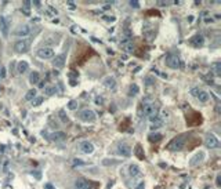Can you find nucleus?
<instances>
[{"label":"nucleus","instance_id":"obj_1","mask_svg":"<svg viewBox=\"0 0 221 189\" xmlns=\"http://www.w3.org/2000/svg\"><path fill=\"white\" fill-rule=\"evenodd\" d=\"M143 111H144V115L148 116L151 120L158 118V105L155 102H145L143 105Z\"/></svg>","mask_w":221,"mask_h":189},{"label":"nucleus","instance_id":"obj_2","mask_svg":"<svg viewBox=\"0 0 221 189\" xmlns=\"http://www.w3.org/2000/svg\"><path fill=\"white\" fill-rule=\"evenodd\" d=\"M79 119L82 121H86V123H93L97 119V115L94 113V111H91V109H83V111L79 112Z\"/></svg>","mask_w":221,"mask_h":189},{"label":"nucleus","instance_id":"obj_3","mask_svg":"<svg viewBox=\"0 0 221 189\" xmlns=\"http://www.w3.org/2000/svg\"><path fill=\"white\" fill-rule=\"evenodd\" d=\"M185 140H187V135H180V137L174 138L171 142L169 143V149L170 150H181L185 145Z\"/></svg>","mask_w":221,"mask_h":189},{"label":"nucleus","instance_id":"obj_4","mask_svg":"<svg viewBox=\"0 0 221 189\" xmlns=\"http://www.w3.org/2000/svg\"><path fill=\"white\" fill-rule=\"evenodd\" d=\"M37 57L42 59H50L54 57V50H53L50 46L40 47V49L37 50Z\"/></svg>","mask_w":221,"mask_h":189},{"label":"nucleus","instance_id":"obj_5","mask_svg":"<svg viewBox=\"0 0 221 189\" xmlns=\"http://www.w3.org/2000/svg\"><path fill=\"white\" fill-rule=\"evenodd\" d=\"M30 32H32V28H30L29 25L24 24V25L17 26L15 30H14V35L18 36V37H26V36L30 35Z\"/></svg>","mask_w":221,"mask_h":189},{"label":"nucleus","instance_id":"obj_6","mask_svg":"<svg viewBox=\"0 0 221 189\" xmlns=\"http://www.w3.org/2000/svg\"><path fill=\"white\" fill-rule=\"evenodd\" d=\"M165 62H166V65L169 66V68H171V69H178L180 66H181L180 58L177 55H173V54H170V55L166 57Z\"/></svg>","mask_w":221,"mask_h":189},{"label":"nucleus","instance_id":"obj_7","mask_svg":"<svg viewBox=\"0 0 221 189\" xmlns=\"http://www.w3.org/2000/svg\"><path fill=\"white\" fill-rule=\"evenodd\" d=\"M205 145L209 149H216V148L220 146V142H218L217 137L213 135V134H207L205 137Z\"/></svg>","mask_w":221,"mask_h":189},{"label":"nucleus","instance_id":"obj_8","mask_svg":"<svg viewBox=\"0 0 221 189\" xmlns=\"http://www.w3.org/2000/svg\"><path fill=\"white\" fill-rule=\"evenodd\" d=\"M191 94L194 95V97H196L200 102H207L209 101V94L206 91H203V90H200V88L198 87H194L191 90Z\"/></svg>","mask_w":221,"mask_h":189},{"label":"nucleus","instance_id":"obj_9","mask_svg":"<svg viewBox=\"0 0 221 189\" xmlns=\"http://www.w3.org/2000/svg\"><path fill=\"white\" fill-rule=\"evenodd\" d=\"M8 30H10V21L7 20L4 15H0V32L4 37L8 36Z\"/></svg>","mask_w":221,"mask_h":189},{"label":"nucleus","instance_id":"obj_10","mask_svg":"<svg viewBox=\"0 0 221 189\" xmlns=\"http://www.w3.org/2000/svg\"><path fill=\"white\" fill-rule=\"evenodd\" d=\"M14 50H15V52H18V54H24V52H26L29 50V43L24 39L18 40V42L14 44Z\"/></svg>","mask_w":221,"mask_h":189},{"label":"nucleus","instance_id":"obj_11","mask_svg":"<svg viewBox=\"0 0 221 189\" xmlns=\"http://www.w3.org/2000/svg\"><path fill=\"white\" fill-rule=\"evenodd\" d=\"M116 152L119 155H122V156H126V157H129L131 155V148L127 145L126 142H120L119 145H117V149H116Z\"/></svg>","mask_w":221,"mask_h":189},{"label":"nucleus","instance_id":"obj_12","mask_svg":"<svg viewBox=\"0 0 221 189\" xmlns=\"http://www.w3.org/2000/svg\"><path fill=\"white\" fill-rule=\"evenodd\" d=\"M73 189H91V184L85 178H78L73 182Z\"/></svg>","mask_w":221,"mask_h":189},{"label":"nucleus","instance_id":"obj_13","mask_svg":"<svg viewBox=\"0 0 221 189\" xmlns=\"http://www.w3.org/2000/svg\"><path fill=\"white\" fill-rule=\"evenodd\" d=\"M79 148H80L82 153H86V155H90V153L94 152V145H93L91 142H88V141H83V142H80Z\"/></svg>","mask_w":221,"mask_h":189},{"label":"nucleus","instance_id":"obj_14","mask_svg":"<svg viewBox=\"0 0 221 189\" xmlns=\"http://www.w3.org/2000/svg\"><path fill=\"white\" fill-rule=\"evenodd\" d=\"M55 68H62V66L65 65V54H59V55L55 57V59L53 61Z\"/></svg>","mask_w":221,"mask_h":189},{"label":"nucleus","instance_id":"obj_15","mask_svg":"<svg viewBox=\"0 0 221 189\" xmlns=\"http://www.w3.org/2000/svg\"><path fill=\"white\" fill-rule=\"evenodd\" d=\"M203 159H205V153H203V152H198V153H196L195 156L191 159L189 164H191V166H198V164L200 163Z\"/></svg>","mask_w":221,"mask_h":189},{"label":"nucleus","instance_id":"obj_16","mask_svg":"<svg viewBox=\"0 0 221 189\" xmlns=\"http://www.w3.org/2000/svg\"><path fill=\"white\" fill-rule=\"evenodd\" d=\"M203 43H205V39H203V36H200V35H196L191 39V44L192 46H195V47L203 46Z\"/></svg>","mask_w":221,"mask_h":189},{"label":"nucleus","instance_id":"obj_17","mask_svg":"<svg viewBox=\"0 0 221 189\" xmlns=\"http://www.w3.org/2000/svg\"><path fill=\"white\" fill-rule=\"evenodd\" d=\"M127 173H129V175H130V177H137V175H140L141 171H140V167L137 166V164H130Z\"/></svg>","mask_w":221,"mask_h":189},{"label":"nucleus","instance_id":"obj_18","mask_svg":"<svg viewBox=\"0 0 221 189\" xmlns=\"http://www.w3.org/2000/svg\"><path fill=\"white\" fill-rule=\"evenodd\" d=\"M102 84H104L107 88H115V86H116L115 77H112V76H108V77H105L104 82H102Z\"/></svg>","mask_w":221,"mask_h":189},{"label":"nucleus","instance_id":"obj_19","mask_svg":"<svg viewBox=\"0 0 221 189\" xmlns=\"http://www.w3.org/2000/svg\"><path fill=\"white\" fill-rule=\"evenodd\" d=\"M66 138V134L62 133V131H57V133L51 134V140L55 141V142H58V141H64Z\"/></svg>","mask_w":221,"mask_h":189},{"label":"nucleus","instance_id":"obj_20","mask_svg":"<svg viewBox=\"0 0 221 189\" xmlns=\"http://www.w3.org/2000/svg\"><path fill=\"white\" fill-rule=\"evenodd\" d=\"M39 82H40V75H39V72L33 71L32 73H30V76H29V83H30V84H36V83H39Z\"/></svg>","mask_w":221,"mask_h":189},{"label":"nucleus","instance_id":"obj_21","mask_svg":"<svg viewBox=\"0 0 221 189\" xmlns=\"http://www.w3.org/2000/svg\"><path fill=\"white\" fill-rule=\"evenodd\" d=\"M17 71H18V73H20V75L25 73V72L28 71V62H25V61L18 62V68H17Z\"/></svg>","mask_w":221,"mask_h":189},{"label":"nucleus","instance_id":"obj_22","mask_svg":"<svg viewBox=\"0 0 221 189\" xmlns=\"http://www.w3.org/2000/svg\"><path fill=\"white\" fill-rule=\"evenodd\" d=\"M211 68H213V71H214V75L216 76H220L221 75V62L220 61H217V62H214L213 65H211Z\"/></svg>","mask_w":221,"mask_h":189},{"label":"nucleus","instance_id":"obj_23","mask_svg":"<svg viewBox=\"0 0 221 189\" xmlns=\"http://www.w3.org/2000/svg\"><path fill=\"white\" fill-rule=\"evenodd\" d=\"M36 94H37V91H36L35 88H32V90H29V91L26 93L25 99H26V101H30V99H33V98L36 97Z\"/></svg>","mask_w":221,"mask_h":189},{"label":"nucleus","instance_id":"obj_24","mask_svg":"<svg viewBox=\"0 0 221 189\" xmlns=\"http://www.w3.org/2000/svg\"><path fill=\"white\" fill-rule=\"evenodd\" d=\"M162 124H163V121L160 120V119H153L152 120V126H151V128L152 130H155V128H159V127H162Z\"/></svg>","mask_w":221,"mask_h":189},{"label":"nucleus","instance_id":"obj_25","mask_svg":"<svg viewBox=\"0 0 221 189\" xmlns=\"http://www.w3.org/2000/svg\"><path fill=\"white\" fill-rule=\"evenodd\" d=\"M138 93V86L137 84H131L129 88V95H136Z\"/></svg>","mask_w":221,"mask_h":189},{"label":"nucleus","instance_id":"obj_26","mask_svg":"<svg viewBox=\"0 0 221 189\" xmlns=\"http://www.w3.org/2000/svg\"><path fill=\"white\" fill-rule=\"evenodd\" d=\"M160 140H162V135H160V134H151L149 135L151 142H153V141H160Z\"/></svg>","mask_w":221,"mask_h":189},{"label":"nucleus","instance_id":"obj_27","mask_svg":"<svg viewBox=\"0 0 221 189\" xmlns=\"http://www.w3.org/2000/svg\"><path fill=\"white\" fill-rule=\"evenodd\" d=\"M123 49H124V51H127V52H133L134 47L131 46V44H124V46H123Z\"/></svg>","mask_w":221,"mask_h":189},{"label":"nucleus","instance_id":"obj_28","mask_svg":"<svg viewBox=\"0 0 221 189\" xmlns=\"http://www.w3.org/2000/svg\"><path fill=\"white\" fill-rule=\"evenodd\" d=\"M59 118H61V120L64 121V123H68V121H69V119L65 118V115H64V112H62V111L59 112Z\"/></svg>","mask_w":221,"mask_h":189},{"label":"nucleus","instance_id":"obj_29","mask_svg":"<svg viewBox=\"0 0 221 189\" xmlns=\"http://www.w3.org/2000/svg\"><path fill=\"white\" fill-rule=\"evenodd\" d=\"M68 108L73 111V109H76V108H78V104H76L75 101H71V102H69V105H68Z\"/></svg>","mask_w":221,"mask_h":189},{"label":"nucleus","instance_id":"obj_30","mask_svg":"<svg viewBox=\"0 0 221 189\" xmlns=\"http://www.w3.org/2000/svg\"><path fill=\"white\" fill-rule=\"evenodd\" d=\"M55 91V88L54 87H49V88H46V93H47V95H53Z\"/></svg>","mask_w":221,"mask_h":189},{"label":"nucleus","instance_id":"obj_31","mask_svg":"<svg viewBox=\"0 0 221 189\" xmlns=\"http://www.w3.org/2000/svg\"><path fill=\"white\" fill-rule=\"evenodd\" d=\"M130 6L136 7V8H137V7H138V2H130Z\"/></svg>","mask_w":221,"mask_h":189},{"label":"nucleus","instance_id":"obj_32","mask_svg":"<svg viewBox=\"0 0 221 189\" xmlns=\"http://www.w3.org/2000/svg\"><path fill=\"white\" fill-rule=\"evenodd\" d=\"M42 101H43V98H37V99H36V101L33 102V105H39Z\"/></svg>","mask_w":221,"mask_h":189},{"label":"nucleus","instance_id":"obj_33","mask_svg":"<svg viewBox=\"0 0 221 189\" xmlns=\"http://www.w3.org/2000/svg\"><path fill=\"white\" fill-rule=\"evenodd\" d=\"M136 189H145V185H144V182H141V184H138V186H137Z\"/></svg>","mask_w":221,"mask_h":189},{"label":"nucleus","instance_id":"obj_34","mask_svg":"<svg viewBox=\"0 0 221 189\" xmlns=\"http://www.w3.org/2000/svg\"><path fill=\"white\" fill-rule=\"evenodd\" d=\"M220 179H221V177L217 175V179H216V185H217V186H220Z\"/></svg>","mask_w":221,"mask_h":189}]
</instances>
